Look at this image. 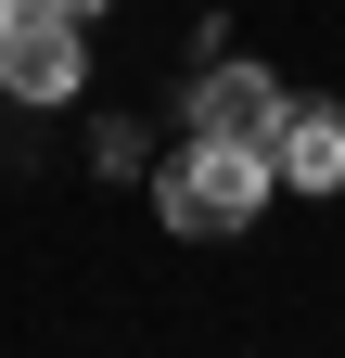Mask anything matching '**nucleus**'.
<instances>
[{
  "label": "nucleus",
  "mask_w": 345,
  "mask_h": 358,
  "mask_svg": "<svg viewBox=\"0 0 345 358\" xmlns=\"http://www.w3.org/2000/svg\"><path fill=\"white\" fill-rule=\"evenodd\" d=\"M281 192V166H269V141H218V128H192V154L154 179V205H166V231L179 243H230V231H256V205Z\"/></svg>",
  "instance_id": "1"
},
{
  "label": "nucleus",
  "mask_w": 345,
  "mask_h": 358,
  "mask_svg": "<svg viewBox=\"0 0 345 358\" xmlns=\"http://www.w3.org/2000/svg\"><path fill=\"white\" fill-rule=\"evenodd\" d=\"M77 77H90V38H77V13H13V38H0V90L13 103H77Z\"/></svg>",
  "instance_id": "2"
},
{
  "label": "nucleus",
  "mask_w": 345,
  "mask_h": 358,
  "mask_svg": "<svg viewBox=\"0 0 345 358\" xmlns=\"http://www.w3.org/2000/svg\"><path fill=\"white\" fill-rule=\"evenodd\" d=\"M269 166L294 192H345V103H307V90H294L281 128H269Z\"/></svg>",
  "instance_id": "3"
},
{
  "label": "nucleus",
  "mask_w": 345,
  "mask_h": 358,
  "mask_svg": "<svg viewBox=\"0 0 345 358\" xmlns=\"http://www.w3.org/2000/svg\"><path fill=\"white\" fill-rule=\"evenodd\" d=\"M281 103H294V90H281L269 64H243V52H230L218 77L192 90V128H218V141H269V128H281Z\"/></svg>",
  "instance_id": "4"
},
{
  "label": "nucleus",
  "mask_w": 345,
  "mask_h": 358,
  "mask_svg": "<svg viewBox=\"0 0 345 358\" xmlns=\"http://www.w3.org/2000/svg\"><path fill=\"white\" fill-rule=\"evenodd\" d=\"M38 13H77V26H90V13H103V0H38Z\"/></svg>",
  "instance_id": "5"
},
{
  "label": "nucleus",
  "mask_w": 345,
  "mask_h": 358,
  "mask_svg": "<svg viewBox=\"0 0 345 358\" xmlns=\"http://www.w3.org/2000/svg\"><path fill=\"white\" fill-rule=\"evenodd\" d=\"M13 13H26V0H0V38H13Z\"/></svg>",
  "instance_id": "6"
}]
</instances>
